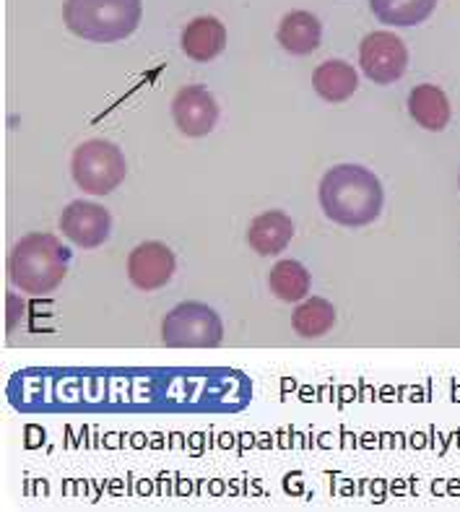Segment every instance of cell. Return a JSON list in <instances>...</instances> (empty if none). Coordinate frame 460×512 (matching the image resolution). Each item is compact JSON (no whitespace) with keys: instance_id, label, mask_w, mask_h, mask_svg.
<instances>
[{"instance_id":"obj_1","label":"cell","mask_w":460,"mask_h":512,"mask_svg":"<svg viewBox=\"0 0 460 512\" xmlns=\"http://www.w3.org/2000/svg\"><path fill=\"white\" fill-rule=\"evenodd\" d=\"M318 198L328 219L351 229L372 224L385 203L380 180L359 164H338L328 169L320 180Z\"/></svg>"},{"instance_id":"obj_2","label":"cell","mask_w":460,"mask_h":512,"mask_svg":"<svg viewBox=\"0 0 460 512\" xmlns=\"http://www.w3.org/2000/svg\"><path fill=\"white\" fill-rule=\"evenodd\" d=\"M71 250H65L63 242L55 234L34 232L11 250L8 258V276L19 292L45 297L55 292L68 271Z\"/></svg>"},{"instance_id":"obj_3","label":"cell","mask_w":460,"mask_h":512,"mask_svg":"<svg viewBox=\"0 0 460 512\" xmlns=\"http://www.w3.org/2000/svg\"><path fill=\"white\" fill-rule=\"evenodd\" d=\"M63 21L86 42H120L141 24V0H65Z\"/></svg>"},{"instance_id":"obj_4","label":"cell","mask_w":460,"mask_h":512,"mask_svg":"<svg viewBox=\"0 0 460 512\" xmlns=\"http://www.w3.org/2000/svg\"><path fill=\"white\" fill-rule=\"evenodd\" d=\"M162 341L169 349H216L224 341V325L208 305L182 302L167 312Z\"/></svg>"},{"instance_id":"obj_5","label":"cell","mask_w":460,"mask_h":512,"mask_svg":"<svg viewBox=\"0 0 460 512\" xmlns=\"http://www.w3.org/2000/svg\"><path fill=\"white\" fill-rule=\"evenodd\" d=\"M125 156L110 141H86L73 151L71 172L89 195H110L125 180Z\"/></svg>"},{"instance_id":"obj_6","label":"cell","mask_w":460,"mask_h":512,"mask_svg":"<svg viewBox=\"0 0 460 512\" xmlns=\"http://www.w3.org/2000/svg\"><path fill=\"white\" fill-rule=\"evenodd\" d=\"M359 63L364 76L375 84H393L409 68V50L393 32H372L359 45Z\"/></svg>"},{"instance_id":"obj_7","label":"cell","mask_w":460,"mask_h":512,"mask_svg":"<svg viewBox=\"0 0 460 512\" xmlns=\"http://www.w3.org/2000/svg\"><path fill=\"white\" fill-rule=\"evenodd\" d=\"M60 229L73 245L91 250L107 242L112 232V216L104 206L89 201H73L60 216Z\"/></svg>"},{"instance_id":"obj_8","label":"cell","mask_w":460,"mask_h":512,"mask_svg":"<svg viewBox=\"0 0 460 512\" xmlns=\"http://www.w3.org/2000/svg\"><path fill=\"white\" fill-rule=\"evenodd\" d=\"M175 253L164 242H143L128 258V279L141 292H156L175 276Z\"/></svg>"},{"instance_id":"obj_9","label":"cell","mask_w":460,"mask_h":512,"mask_svg":"<svg viewBox=\"0 0 460 512\" xmlns=\"http://www.w3.org/2000/svg\"><path fill=\"white\" fill-rule=\"evenodd\" d=\"M172 117L185 136L201 138L214 130L219 120V104L203 86H185L177 91L172 102Z\"/></svg>"},{"instance_id":"obj_10","label":"cell","mask_w":460,"mask_h":512,"mask_svg":"<svg viewBox=\"0 0 460 512\" xmlns=\"http://www.w3.org/2000/svg\"><path fill=\"white\" fill-rule=\"evenodd\" d=\"M227 47V29L214 16H203L185 26L182 32V50L195 63H211Z\"/></svg>"},{"instance_id":"obj_11","label":"cell","mask_w":460,"mask_h":512,"mask_svg":"<svg viewBox=\"0 0 460 512\" xmlns=\"http://www.w3.org/2000/svg\"><path fill=\"white\" fill-rule=\"evenodd\" d=\"M359 86V73L354 65H349L346 60H325L315 68L312 73V89L318 91V97L325 102L338 104L346 102V99L357 91Z\"/></svg>"},{"instance_id":"obj_12","label":"cell","mask_w":460,"mask_h":512,"mask_svg":"<svg viewBox=\"0 0 460 512\" xmlns=\"http://www.w3.org/2000/svg\"><path fill=\"white\" fill-rule=\"evenodd\" d=\"M294 237V221L284 211H266L250 224L247 242L258 255H279Z\"/></svg>"},{"instance_id":"obj_13","label":"cell","mask_w":460,"mask_h":512,"mask_svg":"<svg viewBox=\"0 0 460 512\" xmlns=\"http://www.w3.org/2000/svg\"><path fill=\"white\" fill-rule=\"evenodd\" d=\"M323 26L310 11L286 13L279 26V42L292 55H310L320 47Z\"/></svg>"},{"instance_id":"obj_14","label":"cell","mask_w":460,"mask_h":512,"mask_svg":"<svg viewBox=\"0 0 460 512\" xmlns=\"http://www.w3.org/2000/svg\"><path fill=\"white\" fill-rule=\"evenodd\" d=\"M409 112L424 130H445L450 123V102L435 84H419L411 91Z\"/></svg>"},{"instance_id":"obj_15","label":"cell","mask_w":460,"mask_h":512,"mask_svg":"<svg viewBox=\"0 0 460 512\" xmlns=\"http://www.w3.org/2000/svg\"><path fill=\"white\" fill-rule=\"evenodd\" d=\"M370 6L383 24L416 26L432 16L437 0H370Z\"/></svg>"},{"instance_id":"obj_16","label":"cell","mask_w":460,"mask_h":512,"mask_svg":"<svg viewBox=\"0 0 460 512\" xmlns=\"http://www.w3.org/2000/svg\"><path fill=\"white\" fill-rule=\"evenodd\" d=\"M333 325H336V310H333L331 302H325L320 297L305 299L292 312V328L302 338L325 336V333H331Z\"/></svg>"},{"instance_id":"obj_17","label":"cell","mask_w":460,"mask_h":512,"mask_svg":"<svg viewBox=\"0 0 460 512\" xmlns=\"http://www.w3.org/2000/svg\"><path fill=\"white\" fill-rule=\"evenodd\" d=\"M271 292L281 302H302L310 292V273L299 260H279L271 268Z\"/></svg>"}]
</instances>
